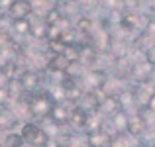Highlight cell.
<instances>
[{"mask_svg":"<svg viewBox=\"0 0 155 147\" xmlns=\"http://www.w3.org/2000/svg\"><path fill=\"white\" fill-rule=\"evenodd\" d=\"M34 14V4L31 0H14V4L8 10V18L10 20H30V16Z\"/></svg>","mask_w":155,"mask_h":147,"instance_id":"cell-1","label":"cell"},{"mask_svg":"<svg viewBox=\"0 0 155 147\" xmlns=\"http://www.w3.org/2000/svg\"><path fill=\"white\" fill-rule=\"evenodd\" d=\"M20 80H22V87L26 92H38L41 77L35 69H24V73L20 75Z\"/></svg>","mask_w":155,"mask_h":147,"instance_id":"cell-2","label":"cell"},{"mask_svg":"<svg viewBox=\"0 0 155 147\" xmlns=\"http://www.w3.org/2000/svg\"><path fill=\"white\" fill-rule=\"evenodd\" d=\"M69 67H71V61L65 55H51L49 59H47V65H45L47 71L55 73V75H65V73L69 71Z\"/></svg>","mask_w":155,"mask_h":147,"instance_id":"cell-3","label":"cell"},{"mask_svg":"<svg viewBox=\"0 0 155 147\" xmlns=\"http://www.w3.org/2000/svg\"><path fill=\"white\" fill-rule=\"evenodd\" d=\"M88 116H91V114L84 112L81 106L75 104L71 108V114H69V126L75 128V129H84L87 128V122H88Z\"/></svg>","mask_w":155,"mask_h":147,"instance_id":"cell-4","label":"cell"},{"mask_svg":"<svg viewBox=\"0 0 155 147\" xmlns=\"http://www.w3.org/2000/svg\"><path fill=\"white\" fill-rule=\"evenodd\" d=\"M69 114H71V108H67L63 102H55L49 112V122H53L57 126L69 124Z\"/></svg>","mask_w":155,"mask_h":147,"instance_id":"cell-5","label":"cell"},{"mask_svg":"<svg viewBox=\"0 0 155 147\" xmlns=\"http://www.w3.org/2000/svg\"><path fill=\"white\" fill-rule=\"evenodd\" d=\"M41 132H43V128L38 124V122H24L22 128H20V133H22L26 145H31V143H34V139H35V137H38Z\"/></svg>","mask_w":155,"mask_h":147,"instance_id":"cell-6","label":"cell"},{"mask_svg":"<svg viewBox=\"0 0 155 147\" xmlns=\"http://www.w3.org/2000/svg\"><path fill=\"white\" fill-rule=\"evenodd\" d=\"M110 139H112V136L106 133L104 129H96V132L87 133V145L88 147H110Z\"/></svg>","mask_w":155,"mask_h":147,"instance_id":"cell-7","label":"cell"},{"mask_svg":"<svg viewBox=\"0 0 155 147\" xmlns=\"http://www.w3.org/2000/svg\"><path fill=\"white\" fill-rule=\"evenodd\" d=\"M122 110V106H120V100H118V96H106L102 102H100V108H98V112L102 114V116L106 118H112L114 114H118Z\"/></svg>","mask_w":155,"mask_h":147,"instance_id":"cell-8","label":"cell"},{"mask_svg":"<svg viewBox=\"0 0 155 147\" xmlns=\"http://www.w3.org/2000/svg\"><path fill=\"white\" fill-rule=\"evenodd\" d=\"M12 22V31L18 38H26L31 34V20H10Z\"/></svg>","mask_w":155,"mask_h":147,"instance_id":"cell-9","label":"cell"},{"mask_svg":"<svg viewBox=\"0 0 155 147\" xmlns=\"http://www.w3.org/2000/svg\"><path fill=\"white\" fill-rule=\"evenodd\" d=\"M24 145H26V141H24L20 132H8L2 139V147H24Z\"/></svg>","mask_w":155,"mask_h":147,"instance_id":"cell-10","label":"cell"},{"mask_svg":"<svg viewBox=\"0 0 155 147\" xmlns=\"http://www.w3.org/2000/svg\"><path fill=\"white\" fill-rule=\"evenodd\" d=\"M143 61L149 65V67L155 69V43H151V45H147L143 49Z\"/></svg>","mask_w":155,"mask_h":147,"instance_id":"cell-11","label":"cell"},{"mask_svg":"<svg viewBox=\"0 0 155 147\" xmlns=\"http://www.w3.org/2000/svg\"><path fill=\"white\" fill-rule=\"evenodd\" d=\"M10 100H12V98H10V94H8L6 87H0V108H6Z\"/></svg>","mask_w":155,"mask_h":147,"instance_id":"cell-12","label":"cell"},{"mask_svg":"<svg viewBox=\"0 0 155 147\" xmlns=\"http://www.w3.org/2000/svg\"><path fill=\"white\" fill-rule=\"evenodd\" d=\"M12 4H14V0H0V12H2V14H8Z\"/></svg>","mask_w":155,"mask_h":147,"instance_id":"cell-13","label":"cell"},{"mask_svg":"<svg viewBox=\"0 0 155 147\" xmlns=\"http://www.w3.org/2000/svg\"><path fill=\"white\" fill-rule=\"evenodd\" d=\"M145 110H147L149 114H155V94L147 100V104H145Z\"/></svg>","mask_w":155,"mask_h":147,"instance_id":"cell-14","label":"cell"},{"mask_svg":"<svg viewBox=\"0 0 155 147\" xmlns=\"http://www.w3.org/2000/svg\"><path fill=\"white\" fill-rule=\"evenodd\" d=\"M24 147H30V145H24Z\"/></svg>","mask_w":155,"mask_h":147,"instance_id":"cell-15","label":"cell"},{"mask_svg":"<svg viewBox=\"0 0 155 147\" xmlns=\"http://www.w3.org/2000/svg\"><path fill=\"white\" fill-rule=\"evenodd\" d=\"M77 2H79V0H77Z\"/></svg>","mask_w":155,"mask_h":147,"instance_id":"cell-16","label":"cell"},{"mask_svg":"<svg viewBox=\"0 0 155 147\" xmlns=\"http://www.w3.org/2000/svg\"><path fill=\"white\" fill-rule=\"evenodd\" d=\"M0 147H2V145H0Z\"/></svg>","mask_w":155,"mask_h":147,"instance_id":"cell-17","label":"cell"}]
</instances>
